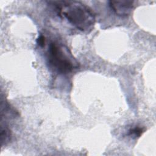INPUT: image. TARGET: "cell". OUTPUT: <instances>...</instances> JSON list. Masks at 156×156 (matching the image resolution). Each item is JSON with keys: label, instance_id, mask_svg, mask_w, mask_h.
<instances>
[{"label": "cell", "instance_id": "cell-1", "mask_svg": "<svg viewBox=\"0 0 156 156\" xmlns=\"http://www.w3.org/2000/svg\"><path fill=\"white\" fill-rule=\"evenodd\" d=\"M57 14L63 17L74 27L82 31L91 30L96 17L93 11L85 4L76 1H48Z\"/></svg>", "mask_w": 156, "mask_h": 156}, {"label": "cell", "instance_id": "cell-4", "mask_svg": "<svg viewBox=\"0 0 156 156\" xmlns=\"http://www.w3.org/2000/svg\"><path fill=\"white\" fill-rule=\"evenodd\" d=\"M1 145L2 146L4 144L5 145L10 140L11 132L8 126L5 124L3 125V124H1Z\"/></svg>", "mask_w": 156, "mask_h": 156}, {"label": "cell", "instance_id": "cell-3", "mask_svg": "<svg viewBox=\"0 0 156 156\" xmlns=\"http://www.w3.org/2000/svg\"><path fill=\"white\" fill-rule=\"evenodd\" d=\"M133 1H110L108 5L118 16H127L131 13L134 6Z\"/></svg>", "mask_w": 156, "mask_h": 156}, {"label": "cell", "instance_id": "cell-5", "mask_svg": "<svg viewBox=\"0 0 156 156\" xmlns=\"http://www.w3.org/2000/svg\"><path fill=\"white\" fill-rule=\"evenodd\" d=\"M144 132V129L140 126H135L129 129L128 135L133 136L134 137H140Z\"/></svg>", "mask_w": 156, "mask_h": 156}, {"label": "cell", "instance_id": "cell-6", "mask_svg": "<svg viewBox=\"0 0 156 156\" xmlns=\"http://www.w3.org/2000/svg\"><path fill=\"white\" fill-rule=\"evenodd\" d=\"M37 43L38 44V46L41 47H43L45 44V37L43 35H40L38 36L37 40Z\"/></svg>", "mask_w": 156, "mask_h": 156}, {"label": "cell", "instance_id": "cell-2", "mask_svg": "<svg viewBox=\"0 0 156 156\" xmlns=\"http://www.w3.org/2000/svg\"><path fill=\"white\" fill-rule=\"evenodd\" d=\"M47 59L49 67L58 74L69 73L79 66L69 49L58 42L50 43Z\"/></svg>", "mask_w": 156, "mask_h": 156}]
</instances>
